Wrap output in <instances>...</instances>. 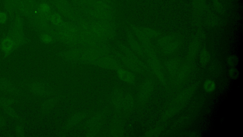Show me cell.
<instances>
[{
    "label": "cell",
    "instance_id": "cell-15",
    "mask_svg": "<svg viewBox=\"0 0 243 137\" xmlns=\"http://www.w3.org/2000/svg\"><path fill=\"white\" fill-rule=\"evenodd\" d=\"M239 62V59L237 56L236 55H231L229 56L227 60L228 65L231 67H235L238 64Z\"/></svg>",
    "mask_w": 243,
    "mask_h": 137
},
{
    "label": "cell",
    "instance_id": "cell-3",
    "mask_svg": "<svg viewBox=\"0 0 243 137\" xmlns=\"http://www.w3.org/2000/svg\"><path fill=\"white\" fill-rule=\"evenodd\" d=\"M159 43L162 51L166 54L174 53L179 45V40L173 36L164 37L160 40Z\"/></svg>",
    "mask_w": 243,
    "mask_h": 137
},
{
    "label": "cell",
    "instance_id": "cell-19",
    "mask_svg": "<svg viewBox=\"0 0 243 137\" xmlns=\"http://www.w3.org/2000/svg\"><path fill=\"white\" fill-rule=\"evenodd\" d=\"M42 40L43 42L45 43H49L51 42L52 39H51V37L49 35L45 34L43 35L42 36Z\"/></svg>",
    "mask_w": 243,
    "mask_h": 137
},
{
    "label": "cell",
    "instance_id": "cell-21",
    "mask_svg": "<svg viewBox=\"0 0 243 137\" xmlns=\"http://www.w3.org/2000/svg\"><path fill=\"white\" fill-rule=\"evenodd\" d=\"M0 121H1V120H0Z\"/></svg>",
    "mask_w": 243,
    "mask_h": 137
},
{
    "label": "cell",
    "instance_id": "cell-20",
    "mask_svg": "<svg viewBox=\"0 0 243 137\" xmlns=\"http://www.w3.org/2000/svg\"><path fill=\"white\" fill-rule=\"evenodd\" d=\"M7 20V16L5 13L3 12H0V23L3 24Z\"/></svg>",
    "mask_w": 243,
    "mask_h": 137
},
{
    "label": "cell",
    "instance_id": "cell-6",
    "mask_svg": "<svg viewBox=\"0 0 243 137\" xmlns=\"http://www.w3.org/2000/svg\"><path fill=\"white\" fill-rule=\"evenodd\" d=\"M11 102L8 98H0V108L4 110V112L10 116L15 115L14 111L11 108Z\"/></svg>",
    "mask_w": 243,
    "mask_h": 137
},
{
    "label": "cell",
    "instance_id": "cell-5",
    "mask_svg": "<svg viewBox=\"0 0 243 137\" xmlns=\"http://www.w3.org/2000/svg\"><path fill=\"white\" fill-rule=\"evenodd\" d=\"M199 48V39L196 38L193 41L189 49L188 53V61L193 62L197 57Z\"/></svg>",
    "mask_w": 243,
    "mask_h": 137
},
{
    "label": "cell",
    "instance_id": "cell-14",
    "mask_svg": "<svg viewBox=\"0 0 243 137\" xmlns=\"http://www.w3.org/2000/svg\"><path fill=\"white\" fill-rule=\"evenodd\" d=\"M31 91L36 94H43L46 92V89L41 84L33 83L31 86Z\"/></svg>",
    "mask_w": 243,
    "mask_h": 137
},
{
    "label": "cell",
    "instance_id": "cell-16",
    "mask_svg": "<svg viewBox=\"0 0 243 137\" xmlns=\"http://www.w3.org/2000/svg\"><path fill=\"white\" fill-rule=\"evenodd\" d=\"M228 75L231 79L236 80L239 77V72L235 67H231L228 71Z\"/></svg>",
    "mask_w": 243,
    "mask_h": 137
},
{
    "label": "cell",
    "instance_id": "cell-7",
    "mask_svg": "<svg viewBox=\"0 0 243 137\" xmlns=\"http://www.w3.org/2000/svg\"><path fill=\"white\" fill-rule=\"evenodd\" d=\"M210 54L206 49H203L199 54V62L201 67L205 68L210 62Z\"/></svg>",
    "mask_w": 243,
    "mask_h": 137
},
{
    "label": "cell",
    "instance_id": "cell-8",
    "mask_svg": "<svg viewBox=\"0 0 243 137\" xmlns=\"http://www.w3.org/2000/svg\"><path fill=\"white\" fill-rule=\"evenodd\" d=\"M166 69L171 75H176L179 71V63L175 60H171L168 61L165 64Z\"/></svg>",
    "mask_w": 243,
    "mask_h": 137
},
{
    "label": "cell",
    "instance_id": "cell-2",
    "mask_svg": "<svg viewBox=\"0 0 243 137\" xmlns=\"http://www.w3.org/2000/svg\"><path fill=\"white\" fill-rule=\"evenodd\" d=\"M197 89L196 85H192L181 91L169 104L162 118L164 120H168L176 115L186 105L194 94Z\"/></svg>",
    "mask_w": 243,
    "mask_h": 137
},
{
    "label": "cell",
    "instance_id": "cell-12",
    "mask_svg": "<svg viewBox=\"0 0 243 137\" xmlns=\"http://www.w3.org/2000/svg\"><path fill=\"white\" fill-rule=\"evenodd\" d=\"M13 88V85L9 80L0 78V89L6 92H10Z\"/></svg>",
    "mask_w": 243,
    "mask_h": 137
},
{
    "label": "cell",
    "instance_id": "cell-17",
    "mask_svg": "<svg viewBox=\"0 0 243 137\" xmlns=\"http://www.w3.org/2000/svg\"><path fill=\"white\" fill-rule=\"evenodd\" d=\"M39 10L40 12L41 13L42 15H47L50 12V8L49 5L47 4H42L39 8Z\"/></svg>",
    "mask_w": 243,
    "mask_h": 137
},
{
    "label": "cell",
    "instance_id": "cell-9",
    "mask_svg": "<svg viewBox=\"0 0 243 137\" xmlns=\"http://www.w3.org/2000/svg\"><path fill=\"white\" fill-rule=\"evenodd\" d=\"M120 77L126 82L132 83L135 80V76L133 73L124 70H119L118 71Z\"/></svg>",
    "mask_w": 243,
    "mask_h": 137
},
{
    "label": "cell",
    "instance_id": "cell-18",
    "mask_svg": "<svg viewBox=\"0 0 243 137\" xmlns=\"http://www.w3.org/2000/svg\"><path fill=\"white\" fill-rule=\"evenodd\" d=\"M51 21L55 25H58L61 21V18L59 14H53L51 17Z\"/></svg>",
    "mask_w": 243,
    "mask_h": 137
},
{
    "label": "cell",
    "instance_id": "cell-11",
    "mask_svg": "<svg viewBox=\"0 0 243 137\" xmlns=\"http://www.w3.org/2000/svg\"><path fill=\"white\" fill-rule=\"evenodd\" d=\"M2 48L5 53L11 52L14 48L13 41L10 37H7L3 39L2 43Z\"/></svg>",
    "mask_w": 243,
    "mask_h": 137
},
{
    "label": "cell",
    "instance_id": "cell-10",
    "mask_svg": "<svg viewBox=\"0 0 243 137\" xmlns=\"http://www.w3.org/2000/svg\"><path fill=\"white\" fill-rule=\"evenodd\" d=\"M10 37L13 42L14 44V48L19 47L20 44H22L24 41V38L20 32L18 30H15L11 35Z\"/></svg>",
    "mask_w": 243,
    "mask_h": 137
},
{
    "label": "cell",
    "instance_id": "cell-13",
    "mask_svg": "<svg viewBox=\"0 0 243 137\" xmlns=\"http://www.w3.org/2000/svg\"><path fill=\"white\" fill-rule=\"evenodd\" d=\"M203 88L206 93H212L216 89V83L212 80L207 79L204 82Z\"/></svg>",
    "mask_w": 243,
    "mask_h": 137
},
{
    "label": "cell",
    "instance_id": "cell-4",
    "mask_svg": "<svg viewBox=\"0 0 243 137\" xmlns=\"http://www.w3.org/2000/svg\"><path fill=\"white\" fill-rule=\"evenodd\" d=\"M154 84L152 80H147L141 87L139 97L141 99H146L152 94L154 91Z\"/></svg>",
    "mask_w": 243,
    "mask_h": 137
},
{
    "label": "cell",
    "instance_id": "cell-1",
    "mask_svg": "<svg viewBox=\"0 0 243 137\" xmlns=\"http://www.w3.org/2000/svg\"><path fill=\"white\" fill-rule=\"evenodd\" d=\"M141 40L143 43L144 52L145 55L146 60L150 68L155 74L162 84H167L165 75L163 71V67L158 58L154 49L150 43V39L141 33Z\"/></svg>",
    "mask_w": 243,
    "mask_h": 137
}]
</instances>
